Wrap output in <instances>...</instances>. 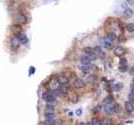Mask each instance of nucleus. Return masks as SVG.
<instances>
[{
  "label": "nucleus",
  "mask_w": 134,
  "mask_h": 125,
  "mask_svg": "<svg viewBox=\"0 0 134 125\" xmlns=\"http://www.w3.org/2000/svg\"><path fill=\"white\" fill-rule=\"evenodd\" d=\"M130 89H131V92H133V93H134V84H132L131 86H130Z\"/></svg>",
  "instance_id": "72a5a7b5"
},
{
  "label": "nucleus",
  "mask_w": 134,
  "mask_h": 125,
  "mask_svg": "<svg viewBox=\"0 0 134 125\" xmlns=\"http://www.w3.org/2000/svg\"><path fill=\"white\" fill-rule=\"evenodd\" d=\"M113 100H114L113 95H108V96H106L105 99H104L103 101H104V103H105L106 105H108V104H111V103H112Z\"/></svg>",
  "instance_id": "2eb2a0df"
},
{
  "label": "nucleus",
  "mask_w": 134,
  "mask_h": 125,
  "mask_svg": "<svg viewBox=\"0 0 134 125\" xmlns=\"http://www.w3.org/2000/svg\"><path fill=\"white\" fill-rule=\"evenodd\" d=\"M91 123L92 125H102V121L98 118H93L91 120Z\"/></svg>",
  "instance_id": "6ab92c4d"
},
{
  "label": "nucleus",
  "mask_w": 134,
  "mask_h": 125,
  "mask_svg": "<svg viewBox=\"0 0 134 125\" xmlns=\"http://www.w3.org/2000/svg\"><path fill=\"white\" fill-rule=\"evenodd\" d=\"M123 14H124L125 17H131L132 14H133V12H132L131 9H125V11L123 12Z\"/></svg>",
  "instance_id": "aec40b11"
},
{
  "label": "nucleus",
  "mask_w": 134,
  "mask_h": 125,
  "mask_svg": "<svg viewBox=\"0 0 134 125\" xmlns=\"http://www.w3.org/2000/svg\"><path fill=\"white\" fill-rule=\"evenodd\" d=\"M93 51H94V53H95L96 55H102L103 54V51H102V49H101L100 46H95L93 48Z\"/></svg>",
  "instance_id": "a211bd4d"
},
{
  "label": "nucleus",
  "mask_w": 134,
  "mask_h": 125,
  "mask_svg": "<svg viewBox=\"0 0 134 125\" xmlns=\"http://www.w3.org/2000/svg\"><path fill=\"white\" fill-rule=\"evenodd\" d=\"M132 83L134 84V77H133V79H132Z\"/></svg>",
  "instance_id": "e433bc0d"
},
{
  "label": "nucleus",
  "mask_w": 134,
  "mask_h": 125,
  "mask_svg": "<svg viewBox=\"0 0 134 125\" xmlns=\"http://www.w3.org/2000/svg\"><path fill=\"white\" fill-rule=\"evenodd\" d=\"M127 70H128L127 65H126V66H119V71H120V72H126Z\"/></svg>",
  "instance_id": "c756f323"
},
{
  "label": "nucleus",
  "mask_w": 134,
  "mask_h": 125,
  "mask_svg": "<svg viewBox=\"0 0 134 125\" xmlns=\"http://www.w3.org/2000/svg\"><path fill=\"white\" fill-rule=\"evenodd\" d=\"M124 108H125V110L127 112H129V113H131V112L134 111V106H133L132 103H130L129 101H126L125 103H124Z\"/></svg>",
  "instance_id": "1a4fd4ad"
},
{
  "label": "nucleus",
  "mask_w": 134,
  "mask_h": 125,
  "mask_svg": "<svg viewBox=\"0 0 134 125\" xmlns=\"http://www.w3.org/2000/svg\"><path fill=\"white\" fill-rule=\"evenodd\" d=\"M105 112L107 113V114H112V113L114 112V105H112V104L106 105V107H105Z\"/></svg>",
  "instance_id": "4468645a"
},
{
  "label": "nucleus",
  "mask_w": 134,
  "mask_h": 125,
  "mask_svg": "<svg viewBox=\"0 0 134 125\" xmlns=\"http://www.w3.org/2000/svg\"><path fill=\"white\" fill-rule=\"evenodd\" d=\"M122 88H123V84L122 83H117V84H115V86H114V89L116 90V91H119V90H121Z\"/></svg>",
  "instance_id": "a878e982"
},
{
  "label": "nucleus",
  "mask_w": 134,
  "mask_h": 125,
  "mask_svg": "<svg viewBox=\"0 0 134 125\" xmlns=\"http://www.w3.org/2000/svg\"><path fill=\"white\" fill-rule=\"evenodd\" d=\"M15 20H16V22H17L18 24H23V23H26L27 22V17L24 14L19 13V14H17L15 16Z\"/></svg>",
  "instance_id": "20e7f679"
},
{
  "label": "nucleus",
  "mask_w": 134,
  "mask_h": 125,
  "mask_svg": "<svg viewBox=\"0 0 134 125\" xmlns=\"http://www.w3.org/2000/svg\"><path fill=\"white\" fill-rule=\"evenodd\" d=\"M119 64H120V66H126L127 65V59L126 58H121L120 60H119Z\"/></svg>",
  "instance_id": "b1692460"
},
{
  "label": "nucleus",
  "mask_w": 134,
  "mask_h": 125,
  "mask_svg": "<svg viewBox=\"0 0 134 125\" xmlns=\"http://www.w3.org/2000/svg\"><path fill=\"white\" fill-rule=\"evenodd\" d=\"M17 37H18L19 42L21 44H27V43H28V37H27L25 34H19Z\"/></svg>",
  "instance_id": "9d476101"
},
{
  "label": "nucleus",
  "mask_w": 134,
  "mask_h": 125,
  "mask_svg": "<svg viewBox=\"0 0 134 125\" xmlns=\"http://www.w3.org/2000/svg\"><path fill=\"white\" fill-rule=\"evenodd\" d=\"M73 86L75 88H82V87L85 86V81L82 80V79H80V78H76L73 81Z\"/></svg>",
  "instance_id": "39448f33"
},
{
  "label": "nucleus",
  "mask_w": 134,
  "mask_h": 125,
  "mask_svg": "<svg viewBox=\"0 0 134 125\" xmlns=\"http://www.w3.org/2000/svg\"><path fill=\"white\" fill-rule=\"evenodd\" d=\"M83 52L86 54L87 57H89V58L91 59V61L92 60H95L97 58V55L94 53L93 48H91V47H85L84 49H83Z\"/></svg>",
  "instance_id": "f257e3e1"
},
{
  "label": "nucleus",
  "mask_w": 134,
  "mask_h": 125,
  "mask_svg": "<svg viewBox=\"0 0 134 125\" xmlns=\"http://www.w3.org/2000/svg\"><path fill=\"white\" fill-rule=\"evenodd\" d=\"M10 31L12 32L13 34H18L21 32V26L19 24H14V25H11L10 27Z\"/></svg>",
  "instance_id": "0eeeda50"
},
{
  "label": "nucleus",
  "mask_w": 134,
  "mask_h": 125,
  "mask_svg": "<svg viewBox=\"0 0 134 125\" xmlns=\"http://www.w3.org/2000/svg\"><path fill=\"white\" fill-rule=\"evenodd\" d=\"M42 99L46 102H53L55 100V95L52 91H47L42 94Z\"/></svg>",
  "instance_id": "f03ea898"
},
{
  "label": "nucleus",
  "mask_w": 134,
  "mask_h": 125,
  "mask_svg": "<svg viewBox=\"0 0 134 125\" xmlns=\"http://www.w3.org/2000/svg\"><path fill=\"white\" fill-rule=\"evenodd\" d=\"M54 118H55V114H54V113H45V119H46V121L54 120Z\"/></svg>",
  "instance_id": "f3484780"
},
{
  "label": "nucleus",
  "mask_w": 134,
  "mask_h": 125,
  "mask_svg": "<svg viewBox=\"0 0 134 125\" xmlns=\"http://www.w3.org/2000/svg\"><path fill=\"white\" fill-rule=\"evenodd\" d=\"M80 61H81V64H83V65H89V64L91 63V59L89 58V57H87L86 55L81 56V57H80Z\"/></svg>",
  "instance_id": "9b49d317"
},
{
  "label": "nucleus",
  "mask_w": 134,
  "mask_h": 125,
  "mask_svg": "<svg viewBox=\"0 0 134 125\" xmlns=\"http://www.w3.org/2000/svg\"><path fill=\"white\" fill-rule=\"evenodd\" d=\"M56 80L58 81L59 85H61V86H63V85H66L67 83H68V78H67L66 76H64V75H59V76L57 77Z\"/></svg>",
  "instance_id": "423d86ee"
},
{
  "label": "nucleus",
  "mask_w": 134,
  "mask_h": 125,
  "mask_svg": "<svg viewBox=\"0 0 134 125\" xmlns=\"http://www.w3.org/2000/svg\"><path fill=\"white\" fill-rule=\"evenodd\" d=\"M103 46L106 49H111L113 47V44H112V42H110V41H108L107 39H106V40H103Z\"/></svg>",
  "instance_id": "dca6fc26"
},
{
  "label": "nucleus",
  "mask_w": 134,
  "mask_h": 125,
  "mask_svg": "<svg viewBox=\"0 0 134 125\" xmlns=\"http://www.w3.org/2000/svg\"><path fill=\"white\" fill-rule=\"evenodd\" d=\"M101 108H102V106H101V105H98V106L96 107L95 111H101Z\"/></svg>",
  "instance_id": "2f4dec72"
},
{
  "label": "nucleus",
  "mask_w": 134,
  "mask_h": 125,
  "mask_svg": "<svg viewBox=\"0 0 134 125\" xmlns=\"http://www.w3.org/2000/svg\"><path fill=\"white\" fill-rule=\"evenodd\" d=\"M56 94H58L59 96H65L67 94V91H66V89L64 87H62V86L60 87L59 86V88L56 89Z\"/></svg>",
  "instance_id": "ddd939ff"
},
{
  "label": "nucleus",
  "mask_w": 134,
  "mask_h": 125,
  "mask_svg": "<svg viewBox=\"0 0 134 125\" xmlns=\"http://www.w3.org/2000/svg\"><path fill=\"white\" fill-rule=\"evenodd\" d=\"M129 73H130V75H133L134 76V67H132L131 69L129 70Z\"/></svg>",
  "instance_id": "7c9ffc66"
},
{
  "label": "nucleus",
  "mask_w": 134,
  "mask_h": 125,
  "mask_svg": "<svg viewBox=\"0 0 134 125\" xmlns=\"http://www.w3.org/2000/svg\"><path fill=\"white\" fill-rule=\"evenodd\" d=\"M128 100H129L130 103H134V93L133 92H130L129 94H128Z\"/></svg>",
  "instance_id": "5701e85b"
},
{
  "label": "nucleus",
  "mask_w": 134,
  "mask_h": 125,
  "mask_svg": "<svg viewBox=\"0 0 134 125\" xmlns=\"http://www.w3.org/2000/svg\"><path fill=\"white\" fill-rule=\"evenodd\" d=\"M54 112V107L52 105H47L46 107V113H53Z\"/></svg>",
  "instance_id": "393cba45"
},
{
  "label": "nucleus",
  "mask_w": 134,
  "mask_h": 125,
  "mask_svg": "<svg viewBox=\"0 0 134 125\" xmlns=\"http://www.w3.org/2000/svg\"><path fill=\"white\" fill-rule=\"evenodd\" d=\"M95 80H96V77H95V76H93V75H92V76L90 75V76H89V77L87 78V82H88V83H90V82L92 83V82H94Z\"/></svg>",
  "instance_id": "cd10ccee"
},
{
  "label": "nucleus",
  "mask_w": 134,
  "mask_h": 125,
  "mask_svg": "<svg viewBox=\"0 0 134 125\" xmlns=\"http://www.w3.org/2000/svg\"><path fill=\"white\" fill-rule=\"evenodd\" d=\"M79 68H80L81 70H83V71H87V70L90 69V66H89V65H83V64H81L79 66Z\"/></svg>",
  "instance_id": "bb28decb"
},
{
  "label": "nucleus",
  "mask_w": 134,
  "mask_h": 125,
  "mask_svg": "<svg viewBox=\"0 0 134 125\" xmlns=\"http://www.w3.org/2000/svg\"><path fill=\"white\" fill-rule=\"evenodd\" d=\"M112 125V121L110 120V119H105L104 121H102V125Z\"/></svg>",
  "instance_id": "c85d7f7f"
},
{
  "label": "nucleus",
  "mask_w": 134,
  "mask_h": 125,
  "mask_svg": "<svg viewBox=\"0 0 134 125\" xmlns=\"http://www.w3.org/2000/svg\"><path fill=\"white\" fill-rule=\"evenodd\" d=\"M125 53V49L123 47H121V46H118V47H116L114 49V54L116 56H119V57H121L122 55H124Z\"/></svg>",
  "instance_id": "6e6552de"
},
{
  "label": "nucleus",
  "mask_w": 134,
  "mask_h": 125,
  "mask_svg": "<svg viewBox=\"0 0 134 125\" xmlns=\"http://www.w3.org/2000/svg\"><path fill=\"white\" fill-rule=\"evenodd\" d=\"M79 125H86V123H84V122H81Z\"/></svg>",
  "instance_id": "f704fd0d"
},
{
  "label": "nucleus",
  "mask_w": 134,
  "mask_h": 125,
  "mask_svg": "<svg viewBox=\"0 0 134 125\" xmlns=\"http://www.w3.org/2000/svg\"><path fill=\"white\" fill-rule=\"evenodd\" d=\"M122 111V107H121V105L120 104H115L114 105V112H116V113H120Z\"/></svg>",
  "instance_id": "4be33fe9"
},
{
  "label": "nucleus",
  "mask_w": 134,
  "mask_h": 125,
  "mask_svg": "<svg viewBox=\"0 0 134 125\" xmlns=\"http://www.w3.org/2000/svg\"><path fill=\"white\" fill-rule=\"evenodd\" d=\"M116 38H117L116 34L113 33V32H109V33H107V35H106V39H107L108 41H110V42L116 40Z\"/></svg>",
  "instance_id": "f8f14e48"
},
{
  "label": "nucleus",
  "mask_w": 134,
  "mask_h": 125,
  "mask_svg": "<svg viewBox=\"0 0 134 125\" xmlns=\"http://www.w3.org/2000/svg\"><path fill=\"white\" fill-rule=\"evenodd\" d=\"M86 125H92V123L91 122H88V123H86Z\"/></svg>",
  "instance_id": "c9c22d12"
},
{
  "label": "nucleus",
  "mask_w": 134,
  "mask_h": 125,
  "mask_svg": "<svg viewBox=\"0 0 134 125\" xmlns=\"http://www.w3.org/2000/svg\"><path fill=\"white\" fill-rule=\"evenodd\" d=\"M19 39L17 36H13L12 38L10 39V47L11 49H13V50H16V49H18L19 46H20V44H19Z\"/></svg>",
  "instance_id": "7ed1b4c3"
},
{
  "label": "nucleus",
  "mask_w": 134,
  "mask_h": 125,
  "mask_svg": "<svg viewBox=\"0 0 134 125\" xmlns=\"http://www.w3.org/2000/svg\"><path fill=\"white\" fill-rule=\"evenodd\" d=\"M76 114H77V115H81V109H78V110L76 111Z\"/></svg>",
  "instance_id": "473e14b6"
},
{
  "label": "nucleus",
  "mask_w": 134,
  "mask_h": 125,
  "mask_svg": "<svg viewBox=\"0 0 134 125\" xmlns=\"http://www.w3.org/2000/svg\"><path fill=\"white\" fill-rule=\"evenodd\" d=\"M126 29L129 32H134V24L133 23H128L126 25Z\"/></svg>",
  "instance_id": "412c9836"
}]
</instances>
